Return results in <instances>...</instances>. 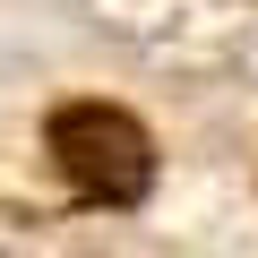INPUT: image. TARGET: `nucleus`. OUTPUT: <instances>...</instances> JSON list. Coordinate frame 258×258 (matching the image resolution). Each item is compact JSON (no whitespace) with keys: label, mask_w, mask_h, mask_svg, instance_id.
<instances>
[{"label":"nucleus","mask_w":258,"mask_h":258,"mask_svg":"<svg viewBox=\"0 0 258 258\" xmlns=\"http://www.w3.org/2000/svg\"><path fill=\"white\" fill-rule=\"evenodd\" d=\"M52 147H60L69 181L95 189V198H138L147 172H155V164H147V138H138L120 112H95V103H78V112L52 120Z\"/></svg>","instance_id":"obj_1"}]
</instances>
